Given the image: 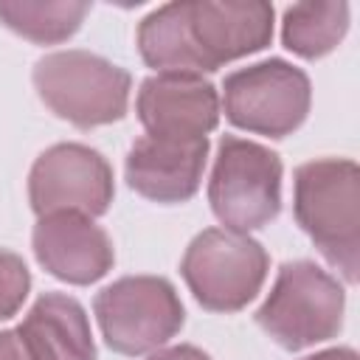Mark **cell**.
<instances>
[{
    "label": "cell",
    "instance_id": "6da1fadb",
    "mask_svg": "<svg viewBox=\"0 0 360 360\" xmlns=\"http://www.w3.org/2000/svg\"><path fill=\"white\" fill-rule=\"evenodd\" d=\"M295 219L321 253L357 278L360 253V174L352 160H312L295 172Z\"/></svg>",
    "mask_w": 360,
    "mask_h": 360
},
{
    "label": "cell",
    "instance_id": "7a4b0ae2",
    "mask_svg": "<svg viewBox=\"0 0 360 360\" xmlns=\"http://www.w3.org/2000/svg\"><path fill=\"white\" fill-rule=\"evenodd\" d=\"M34 87L59 118L98 127L127 112L129 73L87 51H59L37 62Z\"/></svg>",
    "mask_w": 360,
    "mask_h": 360
},
{
    "label": "cell",
    "instance_id": "3957f363",
    "mask_svg": "<svg viewBox=\"0 0 360 360\" xmlns=\"http://www.w3.org/2000/svg\"><path fill=\"white\" fill-rule=\"evenodd\" d=\"M340 318L343 290L312 262L284 264L273 292L256 312L259 326L284 349H304L332 338Z\"/></svg>",
    "mask_w": 360,
    "mask_h": 360
},
{
    "label": "cell",
    "instance_id": "277c9868",
    "mask_svg": "<svg viewBox=\"0 0 360 360\" xmlns=\"http://www.w3.org/2000/svg\"><path fill=\"white\" fill-rule=\"evenodd\" d=\"M211 208L231 231H253L270 222L281 208V163L278 158L242 138H222L211 186Z\"/></svg>",
    "mask_w": 360,
    "mask_h": 360
},
{
    "label": "cell",
    "instance_id": "5b68a950",
    "mask_svg": "<svg viewBox=\"0 0 360 360\" xmlns=\"http://www.w3.org/2000/svg\"><path fill=\"white\" fill-rule=\"evenodd\" d=\"M267 273L264 248L239 231H202L183 256V278L194 298L214 312L245 307Z\"/></svg>",
    "mask_w": 360,
    "mask_h": 360
},
{
    "label": "cell",
    "instance_id": "8992f818",
    "mask_svg": "<svg viewBox=\"0 0 360 360\" xmlns=\"http://www.w3.org/2000/svg\"><path fill=\"white\" fill-rule=\"evenodd\" d=\"M98 326L110 349L141 354L163 346L183 326V304L166 278L129 276L96 298Z\"/></svg>",
    "mask_w": 360,
    "mask_h": 360
},
{
    "label": "cell",
    "instance_id": "52a82bcc",
    "mask_svg": "<svg viewBox=\"0 0 360 360\" xmlns=\"http://www.w3.org/2000/svg\"><path fill=\"white\" fill-rule=\"evenodd\" d=\"M222 101L236 127L281 138L307 118L309 79L281 59L259 62L225 79Z\"/></svg>",
    "mask_w": 360,
    "mask_h": 360
},
{
    "label": "cell",
    "instance_id": "ba28073f",
    "mask_svg": "<svg viewBox=\"0 0 360 360\" xmlns=\"http://www.w3.org/2000/svg\"><path fill=\"white\" fill-rule=\"evenodd\" d=\"M28 197L39 217H98L112 202V172L107 160L79 143H59L39 155L31 169Z\"/></svg>",
    "mask_w": 360,
    "mask_h": 360
},
{
    "label": "cell",
    "instance_id": "9c48e42d",
    "mask_svg": "<svg viewBox=\"0 0 360 360\" xmlns=\"http://www.w3.org/2000/svg\"><path fill=\"white\" fill-rule=\"evenodd\" d=\"M138 115L152 138L202 141L217 127V90L194 73H158L141 84Z\"/></svg>",
    "mask_w": 360,
    "mask_h": 360
},
{
    "label": "cell",
    "instance_id": "30bf717a",
    "mask_svg": "<svg viewBox=\"0 0 360 360\" xmlns=\"http://www.w3.org/2000/svg\"><path fill=\"white\" fill-rule=\"evenodd\" d=\"M34 253L48 273L70 284H90L112 264L107 233L79 214L39 217L34 228Z\"/></svg>",
    "mask_w": 360,
    "mask_h": 360
},
{
    "label": "cell",
    "instance_id": "8fae6325",
    "mask_svg": "<svg viewBox=\"0 0 360 360\" xmlns=\"http://www.w3.org/2000/svg\"><path fill=\"white\" fill-rule=\"evenodd\" d=\"M208 141H169L143 135L132 143L127 158L129 186L155 202L188 200L202 177Z\"/></svg>",
    "mask_w": 360,
    "mask_h": 360
},
{
    "label": "cell",
    "instance_id": "7c38bea8",
    "mask_svg": "<svg viewBox=\"0 0 360 360\" xmlns=\"http://www.w3.org/2000/svg\"><path fill=\"white\" fill-rule=\"evenodd\" d=\"M188 20L208 70L264 48L273 34V8L259 0L188 3Z\"/></svg>",
    "mask_w": 360,
    "mask_h": 360
},
{
    "label": "cell",
    "instance_id": "4fadbf2b",
    "mask_svg": "<svg viewBox=\"0 0 360 360\" xmlns=\"http://www.w3.org/2000/svg\"><path fill=\"white\" fill-rule=\"evenodd\" d=\"M17 332L37 360H96L87 315L62 292L42 295Z\"/></svg>",
    "mask_w": 360,
    "mask_h": 360
},
{
    "label": "cell",
    "instance_id": "5bb4252c",
    "mask_svg": "<svg viewBox=\"0 0 360 360\" xmlns=\"http://www.w3.org/2000/svg\"><path fill=\"white\" fill-rule=\"evenodd\" d=\"M143 59L163 73H202L208 70L191 34L188 3H172L152 11L138 31Z\"/></svg>",
    "mask_w": 360,
    "mask_h": 360
},
{
    "label": "cell",
    "instance_id": "9a60e30c",
    "mask_svg": "<svg viewBox=\"0 0 360 360\" xmlns=\"http://www.w3.org/2000/svg\"><path fill=\"white\" fill-rule=\"evenodd\" d=\"M346 3H295L284 14V45L307 59L329 53L346 34Z\"/></svg>",
    "mask_w": 360,
    "mask_h": 360
},
{
    "label": "cell",
    "instance_id": "2e32d148",
    "mask_svg": "<svg viewBox=\"0 0 360 360\" xmlns=\"http://www.w3.org/2000/svg\"><path fill=\"white\" fill-rule=\"evenodd\" d=\"M90 11L87 3H0V20L31 42L68 39Z\"/></svg>",
    "mask_w": 360,
    "mask_h": 360
},
{
    "label": "cell",
    "instance_id": "e0dca14e",
    "mask_svg": "<svg viewBox=\"0 0 360 360\" xmlns=\"http://www.w3.org/2000/svg\"><path fill=\"white\" fill-rule=\"evenodd\" d=\"M28 270L20 256L0 250V321L11 318L28 295Z\"/></svg>",
    "mask_w": 360,
    "mask_h": 360
},
{
    "label": "cell",
    "instance_id": "ac0fdd59",
    "mask_svg": "<svg viewBox=\"0 0 360 360\" xmlns=\"http://www.w3.org/2000/svg\"><path fill=\"white\" fill-rule=\"evenodd\" d=\"M0 360H37L17 329L0 332Z\"/></svg>",
    "mask_w": 360,
    "mask_h": 360
},
{
    "label": "cell",
    "instance_id": "d6986e66",
    "mask_svg": "<svg viewBox=\"0 0 360 360\" xmlns=\"http://www.w3.org/2000/svg\"><path fill=\"white\" fill-rule=\"evenodd\" d=\"M149 360H211V357L202 354V352L194 349V346H174V349L160 352V354H155V357H149Z\"/></svg>",
    "mask_w": 360,
    "mask_h": 360
},
{
    "label": "cell",
    "instance_id": "ffe728a7",
    "mask_svg": "<svg viewBox=\"0 0 360 360\" xmlns=\"http://www.w3.org/2000/svg\"><path fill=\"white\" fill-rule=\"evenodd\" d=\"M307 360H357V354L352 349H329V352H321V354L307 357Z\"/></svg>",
    "mask_w": 360,
    "mask_h": 360
}]
</instances>
